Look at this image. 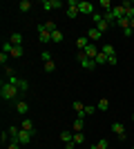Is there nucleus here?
Returning a JSON list of instances; mask_svg holds the SVG:
<instances>
[{"mask_svg":"<svg viewBox=\"0 0 134 149\" xmlns=\"http://www.w3.org/2000/svg\"><path fill=\"white\" fill-rule=\"evenodd\" d=\"M63 38H65V36H63V31H58V29H56L54 33H51V42H63Z\"/></svg>","mask_w":134,"mask_h":149,"instance_id":"nucleus-25","label":"nucleus"},{"mask_svg":"<svg viewBox=\"0 0 134 149\" xmlns=\"http://www.w3.org/2000/svg\"><path fill=\"white\" fill-rule=\"evenodd\" d=\"M94 111H96V107H92V105H87V107H85V116H92Z\"/></svg>","mask_w":134,"mask_h":149,"instance_id":"nucleus-38","label":"nucleus"},{"mask_svg":"<svg viewBox=\"0 0 134 149\" xmlns=\"http://www.w3.org/2000/svg\"><path fill=\"white\" fill-rule=\"evenodd\" d=\"M32 134H29V131H25V129H20V134H18V138H16V140H18L20 145H29L32 143Z\"/></svg>","mask_w":134,"mask_h":149,"instance_id":"nucleus-12","label":"nucleus"},{"mask_svg":"<svg viewBox=\"0 0 134 149\" xmlns=\"http://www.w3.org/2000/svg\"><path fill=\"white\" fill-rule=\"evenodd\" d=\"M94 22H96V29H98V31H103V33H105V31H107L109 29V27H112V25H109V22H107V20H105V18H103V13H94Z\"/></svg>","mask_w":134,"mask_h":149,"instance_id":"nucleus-4","label":"nucleus"},{"mask_svg":"<svg viewBox=\"0 0 134 149\" xmlns=\"http://www.w3.org/2000/svg\"><path fill=\"white\" fill-rule=\"evenodd\" d=\"M85 102H81V100H74V102H72V109H74V111H76V118H85Z\"/></svg>","mask_w":134,"mask_h":149,"instance_id":"nucleus-9","label":"nucleus"},{"mask_svg":"<svg viewBox=\"0 0 134 149\" xmlns=\"http://www.w3.org/2000/svg\"><path fill=\"white\" fill-rule=\"evenodd\" d=\"M98 51H101V49L96 47V42H89L87 47H85V56H87V58H92V60H94V58L98 56Z\"/></svg>","mask_w":134,"mask_h":149,"instance_id":"nucleus-11","label":"nucleus"},{"mask_svg":"<svg viewBox=\"0 0 134 149\" xmlns=\"http://www.w3.org/2000/svg\"><path fill=\"white\" fill-rule=\"evenodd\" d=\"M98 7H101V9H103V13H107V11H112V9H114L109 0H101V2H98Z\"/></svg>","mask_w":134,"mask_h":149,"instance_id":"nucleus-20","label":"nucleus"},{"mask_svg":"<svg viewBox=\"0 0 134 149\" xmlns=\"http://www.w3.org/2000/svg\"><path fill=\"white\" fill-rule=\"evenodd\" d=\"M54 69H56V62H54V60H47V62H45V71H47V74H51Z\"/></svg>","mask_w":134,"mask_h":149,"instance_id":"nucleus-30","label":"nucleus"},{"mask_svg":"<svg viewBox=\"0 0 134 149\" xmlns=\"http://www.w3.org/2000/svg\"><path fill=\"white\" fill-rule=\"evenodd\" d=\"M20 11H22V13H27V11H29V9H32V0H20Z\"/></svg>","mask_w":134,"mask_h":149,"instance_id":"nucleus-22","label":"nucleus"},{"mask_svg":"<svg viewBox=\"0 0 134 149\" xmlns=\"http://www.w3.org/2000/svg\"><path fill=\"white\" fill-rule=\"evenodd\" d=\"M85 129V118H76L74 120V131H83Z\"/></svg>","mask_w":134,"mask_h":149,"instance_id":"nucleus-23","label":"nucleus"},{"mask_svg":"<svg viewBox=\"0 0 134 149\" xmlns=\"http://www.w3.org/2000/svg\"><path fill=\"white\" fill-rule=\"evenodd\" d=\"M7 131H9V136H11V140H16V138H18V134H20V129H18V127H13V125H11V127H9Z\"/></svg>","mask_w":134,"mask_h":149,"instance_id":"nucleus-28","label":"nucleus"},{"mask_svg":"<svg viewBox=\"0 0 134 149\" xmlns=\"http://www.w3.org/2000/svg\"><path fill=\"white\" fill-rule=\"evenodd\" d=\"M5 76H7V80H9V78H13V76H16V71H13L11 67H5Z\"/></svg>","mask_w":134,"mask_h":149,"instance_id":"nucleus-35","label":"nucleus"},{"mask_svg":"<svg viewBox=\"0 0 134 149\" xmlns=\"http://www.w3.org/2000/svg\"><path fill=\"white\" fill-rule=\"evenodd\" d=\"M22 145L18 143V140H9V145H7V149H20Z\"/></svg>","mask_w":134,"mask_h":149,"instance_id":"nucleus-34","label":"nucleus"},{"mask_svg":"<svg viewBox=\"0 0 134 149\" xmlns=\"http://www.w3.org/2000/svg\"><path fill=\"white\" fill-rule=\"evenodd\" d=\"M78 5H81V0H69V2H67V9H65V16H67V18L69 20H74L78 16Z\"/></svg>","mask_w":134,"mask_h":149,"instance_id":"nucleus-3","label":"nucleus"},{"mask_svg":"<svg viewBox=\"0 0 134 149\" xmlns=\"http://www.w3.org/2000/svg\"><path fill=\"white\" fill-rule=\"evenodd\" d=\"M40 7H43L45 11H54V9H60V7H63V2H60V0H43V2H40Z\"/></svg>","mask_w":134,"mask_h":149,"instance_id":"nucleus-5","label":"nucleus"},{"mask_svg":"<svg viewBox=\"0 0 134 149\" xmlns=\"http://www.w3.org/2000/svg\"><path fill=\"white\" fill-rule=\"evenodd\" d=\"M132 33H134V29H132V27H128V29H123V36H125V38H132Z\"/></svg>","mask_w":134,"mask_h":149,"instance_id":"nucleus-39","label":"nucleus"},{"mask_svg":"<svg viewBox=\"0 0 134 149\" xmlns=\"http://www.w3.org/2000/svg\"><path fill=\"white\" fill-rule=\"evenodd\" d=\"M87 45H89V38H87V36H81V38L76 40V47H78V51H85V47H87Z\"/></svg>","mask_w":134,"mask_h":149,"instance_id":"nucleus-17","label":"nucleus"},{"mask_svg":"<svg viewBox=\"0 0 134 149\" xmlns=\"http://www.w3.org/2000/svg\"><path fill=\"white\" fill-rule=\"evenodd\" d=\"M132 120H134V113H132Z\"/></svg>","mask_w":134,"mask_h":149,"instance_id":"nucleus-43","label":"nucleus"},{"mask_svg":"<svg viewBox=\"0 0 134 149\" xmlns=\"http://www.w3.org/2000/svg\"><path fill=\"white\" fill-rule=\"evenodd\" d=\"M16 111L18 113H27L29 111V105H27L25 100H18V102H16Z\"/></svg>","mask_w":134,"mask_h":149,"instance_id":"nucleus-18","label":"nucleus"},{"mask_svg":"<svg viewBox=\"0 0 134 149\" xmlns=\"http://www.w3.org/2000/svg\"><path fill=\"white\" fill-rule=\"evenodd\" d=\"M9 42H11L13 47H22V33H20V31H13L11 36H9Z\"/></svg>","mask_w":134,"mask_h":149,"instance_id":"nucleus-13","label":"nucleus"},{"mask_svg":"<svg viewBox=\"0 0 134 149\" xmlns=\"http://www.w3.org/2000/svg\"><path fill=\"white\" fill-rule=\"evenodd\" d=\"M78 11L85 13V16H94V5L92 2H87V0H81V5H78Z\"/></svg>","mask_w":134,"mask_h":149,"instance_id":"nucleus-6","label":"nucleus"},{"mask_svg":"<svg viewBox=\"0 0 134 149\" xmlns=\"http://www.w3.org/2000/svg\"><path fill=\"white\" fill-rule=\"evenodd\" d=\"M92 149H109V143L105 140V138H101V140H98V143H96Z\"/></svg>","mask_w":134,"mask_h":149,"instance_id":"nucleus-26","label":"nucleus"},{"mask_svg":"<svg viewBox=\"0 0 134 149\" xmlns=\"http://www.w3.org/2000/svg\"><path fill=\"white\" fill-rule=\"evenodd\" d=\"M9 82H11V85H16V87H18L20 91H27V89H29V82H27L25 78H18V76L9 78Z\"/></svg>","mask_w":134,"mask_h":149,"instance_id":"nucleus-8","label":"nucleus"},{"mask_svg":"<svg viewBox=\"0 0 134 149\" xmlns=\"http://www.w3.org/2000/svg\"><path fill=\"white\" fill-rule=\"evenodd\" d=\"M11 58H16V60L22 58V47H13V49H11Z\"/></svg>","mask_w":134,"mask_h":149,"instance_id":"nucleus-29","label":"nucleus"},{"mask_svg":"<svg viewBox=\"0 0 134 149\" xmlns=\"http://www.w3.org/2000/svg\"><path fill=\"white\" fill-rule=\"evenodd\" d=\"M130 27H132V29H134V18H132V20H130Z\"/></svg>","mask_w":134,"mask_h":149,"instance_id":"nucleus-42","label":"nucleus"},{"mask_svg":"<svg viewBox=\"0 0 134 149\" xmlns=\"http://www.w3.org/2000/svg\"><path fill=\"white\" fill-rule=\"evenodd\" d=\"M72 140H74L76 145H83L85 143V134L83 131H74V138H72Z\"/></svg>","mask_w":134,"mask_h":149,"instance_id":"nucleus-21","label":"nucleus"},{"mask_svg":"<svg viewBox=\"0 0 134 149\" xmlns=\"http://www.w3.org/2000/svg\"><path fill=\"white\" fill-rule=\"evenodd\" d=\"M38 36H40V42H51V31H47L45 25H38Z\"/></svg>","mask_w":134,"mask_h":149,"instance_id":"nucleus-10","label":"nucleus"},{"mask_svg":"<svg viewBox=\"0 0 134 149\" xmlns=\"http://www.w3.org/2000/svg\"><path fill=\"white\" fill-rule=\"evenodd\" d=\"M107 65H112V67H116V65H119V58H116V56H109V58H107Z\"/></svg>","mask_w":134,"mask_h":149,"instance_id":"nucleus-37","label":"nucleus"},{"mask_svg":"<svg viewBox=\"0 0 134 149\" xmlns=\"http://www.w3.org/2000/svg\"><path fill=\"white\" fill-rule=\"evenodd\" d=\"M11 49H13V45L9 42V40H7V42H2V51H5V54H9V56H11Z\"/></svg>","mask_w":134,"mask_h":149,"instance_id":"nucleus-32","label":"nucleus"},{"mask_svg":"<svg viewBox=\"0 0 134 149\" xmlns=\"http://www.w3.org/2000/svg\"><path fill=\"white\" fill-rule=\"evenodd\" d=\"M132 149H134V147H132Z\"/></svg>","mask_w":134,"mask_h":149,"instance_id":"nucleus-45","label":"nucleus"},{"mask_svg":"<svg viewBox=\"0 0 134 149\" xmlns=\"http://www.w3.org/2000/svg\"><path fill=\"white\" fill-rule=\"evenodd\" d=\"M9 58H11L9 54H5V51H0V65H2V67L7 65V60H9Z\"/></svg>","mask_w":134,"mask_h":149,"instance_id":"nucleus-33","label":"nucleus"},{"mask_svg":"<svg viewBox=\"0 0 134 149\" xmlns=\"http://www.w3.org/2000/svg\"><path fill=\"white\" fill-rule=\"evenodd\" d=\"M76 60L81 62V67H83V69H87V71H92L94 67H98V65H96V62L92 60V58H87V56H85V51H78V54H76Z\"/></svg>","mask_w":134,"mask_h":149,"instance_id":"nucleus-2","label":"nucleus"},{"mask_svg":"<svg viewBox=\"0 0 134 149\" xmlns=\"http://www.w3.org/2000/svg\"><path fill=\"white\" fill-rule=\"evenodd\" d=\"M45 27H47V31H51V33H54V31H56V22H45Z\"/></svg>","mask_w":134,"mask_h":149,"instance_id":"nucleus-36","label":"nucleus"},{"mask_svg":"<svg viewBox=\"0 0 134 149\" xmlns=\"http://www.w3.org/2000/svg\"><path fill=\"white\" fill-rule=\"evenodd\" d=\"M72 138H74L72 131H60V140H63V143H72Z\"/></svg>","mask_w":134,"mask_h":149,"instance_id":"nucleus-27","label":"nucleus"},{"mask_svg":"<svg viewBox=\"0 0 134 149\" xmlns=\"http://www.w3.org/2000/svg\"><path fill=\"white\" fill-rule=\"evenodd\" d=\"M116 27H121V29H128V27H130V20H128V18L116 20Z\"/></svg>","mask_w":134,"mask_h":149,"instance_id":"nucleus-31","label":"nucleus"},{"mask_svg":"<svg viewBox=\"0 0 134 149\" xmlns=\"http://www.w3.org/2000/svg\"><path fill=\"white\" fill-rule=\"evenodd\" d=\"M20 129L29 131L32 136H34V134H36V129H34V120H32V118H25V120H22V127H20Z\"/></svg>","mask_w":134,"mask_h":149,"instance_id":"nucleus-15","label":"nucleus"},{"mask_svg":"<svg viewBox=\"0 0 134 149\" xmlns=\"http://www.w3.org/2000/svg\"><path fill=\"white\" fill-rule=\"evenodd\" d=\"M40 58L47 62V60H51V54H49V51H43V54H40Z\"/></svg>","mask_w":134,"mask_h":149,"instance_id":"nucleus-40","label":"nucleus"},{"mask_svg":"<svg viewBox=\"0 0 134 149\" xmlns=\"http://www.w3.org/2000/svg\"><path fill=\"white\" fill-rule=\"evenodd\" d=\"M65 149H76V143L72 140V143H65Z\"/></svg>","mask_w":134,"mask_h":149,"instance_id":"nucleus-41","label":"nucleus"},{"mask_svg":"<svg viewBox=\"0 0 134 149\" xmlns=\"http://www.w3.org/2000/svg\"><path fill=\"white\" fill-rule=\"evenodd\" d=\"M96 109H98V111H107V109H109V100L101 98V100H98V105H96Z\"/></svg>","mask_w":134,"mask_h":149,"instance_id":"nucleus-19","label":"nucleus"},{"mask_svg":"<svg viewBox=\"0 0 134 149\" xmlns=\"http://www.w3.org/2000/svg\"><path fill=\"white\" fill-rule=\"evenodd\" d=\"M109 149H112V147H109Z\"/></svg>","mask_w":134,"mask_h":149,"instance_id":"nucleus-44","label":"nucleus"},{"mask_svg":"<svg viewBox=\"0 0 134 149\" xmlns=\"http://www.w3.org/2000/svg\"><path fill=\"white\" fill-rule=\"evenodd\" d=\"M112 131H114L121 140H125V127H123L121 123H112Z\"/></svg>","mask_w":134,"mask_h":149,"instance_id":"nucleus-14","label":"nucleus"},{"mask_svg":"<svg viewBox=\"0 0 134 149\" xmlns=\"http://www.w3.org/2000/svg\"><path fill=\"white\" fill-rule=\"evenodd\" d=\"M103 36H105V33H103V31H98L96 27H92V29L87 31V38H89V42H101V40H103Z\"/></svg>","mask_w":134,"mask_h":149,"instance_id":"nucleus-7","label":"nucleus"},{"mask_svg":"<svg viewBox=\"0 0 134 149\" xmlns=\"http://www.w3.org/2000/svg\"><path fill=\"white\" fill-rule=\"evenodd\" d=\"M101 51H103V54H105V56H116V51H114V47H112V45H109V42H105V45H101Z\"/></svg>","mask_w":134,"mask_h":149,"instance_id":"nucleus-16","label":"nucleus"},{"mask_svg":"<svg viewBox=\"0 0 134 149\" xmlns=\"http://www.w3.org/2000/svg\"><path fill=\"white\" fill-rule=\"evenodd\" d=\"M20 93H22V91H20L16 85H11L9 80L0 82V98H2V100H7V102H9V100H16Z\"/></svg>","mask_w":134,"mask_h":149,"instance_id":"nucleus-1","label":"nucleus"},{"mask_svg":"<svg viewBox=\"0 0 134 149\" xmlns=\"http://www.w3.org/2000/svg\"><path fill=\"white\" fill-rule=\"evenodd\" d=\"M94 62H96V65H107V56H105L103 51H98V56L94 58Z\"/></svg>","mask_w":134,"mask_h":149,"instance_id":"nucleus-24","label":"nucleus"}]
</instances>
